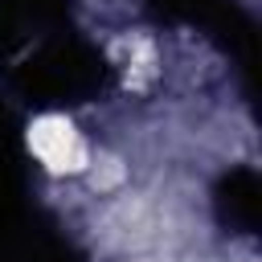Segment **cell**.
<instances>
[{"mask_svg": "<svg viewBox=\"0 0 262 262\" xmlns=\"http://www.w3.org/2000/svg\"><path fill=\"white\" fill-rule=\"evenodd\" d=\"M102 164H106L102 172L94 168V188H111V184H119V180H123V168H119V160H102Z\"/></svg>", "mask_w": 262, "mask_h": 262, "instance_id": "7a4b0ae2", "label": "cell"}, {"mask_svg": "<svg viewBox=\"0 0 262 262\" xmlns=\"http://www.w3.org/2000/svg\"><path fill=\"white\" fill-rule=\"evenodd\" d=\"M29 147H33V156H37L49 172H78V168L90 164L82 135H78L74 123L61 119V115H41V119H33V123H29Z\"/></svg>", "mask_w": 262, "mask_h": 262, "instance_id": "6da1fadb", "label": "cell"}]
</instances>
